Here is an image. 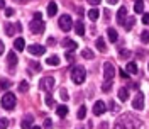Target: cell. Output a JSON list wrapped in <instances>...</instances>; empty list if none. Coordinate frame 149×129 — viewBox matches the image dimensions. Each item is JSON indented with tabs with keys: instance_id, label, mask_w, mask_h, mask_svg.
<instances>
[{
	"instance_id": "obj_48",
	"label": "cell",
	"mask_w": 149,
	"mask_h": 129,
	"mask_svg": "<svg viewBox=\"0 0 149 129\" xmlns=\"http://www.w3.org/2000/svg\"><path fill=\"white\" fill-rule=\"evenodd\" d=\"M120 76H122V78H127V72H124V70H120Z\"/></svg>"
},
{
	"instance_id": "obj_3",
	"label": "cell",
	"mask_w": 149,
	"mask_h": 129,
	"mask_svg": "<svg viewBox=\"0 0 149 129\" xmlns=\"http://www.w3.org/2000/svg\"><path fill=\"white\" fill-rule=\"evenodd\" d=\"M2 107L5 109V111H10V109H14L15 107V95L14 93H3L2 95Z\"/></svg>"
},
{
	"instance_id": "obj_14",
	"label": "cell",
	"mask_w": 149,
	"mask_h": 129,
	"mask_svg": "<svg viewBox=\"0 0 149 129\" xmlns=\"http://www.w3.org/2000/svg\"><path fill=\"white\" fill-rule=\"evenodd\" d=\"M32 122H34V117L32 116H26V119L22 121V129H32Z\"/></svg>"
},
{
	"instance_id": "obj_17",
	"label": "cell",
	"mask_w": 149,
	"mask_h": 129,
	"mask_svg": "<svg viewBox=\"0 0 149 129\" xmlns=\"http://www.w3.org/2000/svg\"><path fill=\"white\" fill-rule=\"evenodd\" d=\"M74 31H76L78 36H83L85 34V26H83L81 20H76V22H74Z\"/></svg>"
},
{
	"instance_id": "obj_35",
	"label": "cell",
	"mask_w": 149,
	"mask_h": 129,
	"mask_svg": "<svg viewBox=\"0 0 149 129\" xmlns=\"http://www.w3.org/2000/svg\"><path fill=\"white\" fill-rule=\"evenodd\" d=\"M9 87H10V82H9V80H5V78H2V88H3V90H7Z\"/></svg>"
},
{
	"instance_id": "obj_27",
	"label": "cell",
	"mask_w": 149,
	"mask_h": 129,
	"mask_svg": "<svg viewBox=\"0 0 149 129\" xmlns=\"http://www.w3.org/2000/svg\"><path fill=\"white\" fill-rule=\"evenodd\" d=\"M29 90V83L26 82V80H22V82L19 83V92H22V93H26Z\"/></svg>"
},
{
	"instance_id": "obj_43",
	"label": "cell",
	"mask_w": 149,
	"mask_h": 129,
	"mask_svg": "<svg viewBox=\"0 0 149 129\" xmlns=\"http://www.w3.org/2000/svg\"><path fill=\"white\" fill-rule=\"evenodd\" d=\"M34 20H42V15H41V12H36V14H34Z\"/></svg>"
},
{
	"instance_id": "obj_38",
	"label": "cell",
	"mask_w": 149,
	"mask_h": 129,
	"mask_svg": "<svg viewBox=\"0 0 149 129\" xmlns=\"http://www.w3.org/2000/svg\"><path fill=\"white\" fill-rule=\"evenodd\" d=\"M142 24L149 26V14H142Z\"/></svg>"
},
{
	"instance_id": "obj_45",
	"label": "cell",
	"mask_w": 149,
	"mask_h": 129,
	"mask_svg": "<svg viewBox=\"0 0 149 129\" xmlns=\"http://www.w3.org/2000/svg\"><path fill=\"white\" fill-rule=\"evenodd\" d=\"M107 124H109V122H102V124L98 126V129H109V126H107Z\"/></svg>"
},
{
	"instance_id": "obj_21",
	"label": "cell",
	"mask_w": 149,
	"mask_h": 129,
	"mask_svg": "<svg viewBox=\"0 0 149 129\" xmlns=\"http://www.w3.org/2000/svg\"><path fill=\"white\" fill-rule=\"evenodd\" d=\"M109 39H110V43H115L119 39V34H117L115 29H109Z\"/></svg>"
},
{
	"instance_id": "obj_49",
	"label": "cell",
	"mask_w": 149,
	"mask_h": 129,
	"mask_svg": "<svg viewBox=\"0 0 149 129\" xmlns=\"http://www.w3.org/2000/svg\"><path fill=\"white\" fill-rule=\"evenodd\" d=\"M32 129H41V128H37V126H34V128H32Z\"/></svg>"
},
{
	"instance_id": "obj_10",
	"label": "cell",
	"mask_w": 149,
	"mask_h": 129,
	"mask_svg": "<svg viewBox=\"0 0 149 129\" xmlns=\"http://www.w3.org/2000/svg\"><path fill=\"white\" fill-rule=\"evenodd\" d=\"M132 107H134V109H137V111H142V109H144V97H142V95H136V97H134V99H132Z\"/></svg>"
},
{
	"instance_id": "obj_24",
	"label": "cell",
	"mask_w": 149,
	"mask_h": 129,
	"mask_svg": "<svg viewBox=\"0 0 149 129\" xmlns=\"http://www.w3.org/2000/svg\"><path fill=\"white\" fill-rule=\"evenodd\" d=\"M46 63L51 64V66H56V64H59V58L58 56H49V58H46Z\"/></svg>"
},
{
	"instance_id": "obj_2",
	"label": "cell",
	"mask_w": 149,
	"mask_h": 129,
	"mask_svg": "<svg viewBox=\"0 0 149 129\" xmlns=\"http://www.w3.org/2000/svg\"><path fill=\"white\" fill-rule=\"evenodd\" d=\"M85 78H86V70H85L83 66H74L73 70H71V80H73L76 85H81L85 82Z\"/></svg>"
},
{
	"instance_id": "obj_23",
	"label": "cell",
	"mask_w": 149,
	"mask_h": 129,
	"mask_svg": "<svg viewBox=\"0 0 149 129\" xmlns=\"http://www.w3.org/2000/svg\"><path fill=\"white\" fill-rule=\"evenodd\" d=\"M119 99H120L122 102H125L127 99H129V92H127V88H120V90H119Z\"/></svg>"
},
{
	"instance_id": "obj_40",
	"label": "cell",
	"mask_w": 149,
	"mask_h": 129,
	"mask_svg": "<svg viewBox=\"0 0 149 129\" xmlns=\"http://www.w3.org/2000/svg\"><path fill=\"white\" fill-rule=\"evenodd\" d=\"M66 60H68L70 63H71V61L74 60V56H73V53H71V51H68V53H66Z\"/></svg>"
},
{
	"instance_id": "obj_8",
	"label": "cell",
	"mask_w": 149,
	"mask_h": 129,
	"mask_svg": "<svg viewBox=\"0 0 149 129\" xmlns=\"http://www.w3.org/2000/svg\"><path fill=\"white\" fill-rule=\"evenodd\" d=\"M27 51L31 53V55H34V56H42L44 51H46V48L41 46V44H31V46L27 48Z\"/></svg>"
},
{
	"instance_id": "obj_26",
	"label": "cell",
	"mask_w": 149,
	"mask_h": 129,
	"mask_svg": "<svg viewBox=\"0 0 149 129\" xmlns=\"http://www.w3.org/2000/svg\"><path fill=\"white\" fill-rule=\"evenodd\" d=\"M98 15H100V12H98L97 9L88 10V17H90V20H97V19H98Z\"/></svg>"
},
{
	"instance_id": "obj_41",
	"label": "cell",
	"mask_w": 149,
	"mask_h": 129,
	"mask_svg": "<svg viewBox=\"0 0 149 129\" xmlns=\"http://www.w3.org/2000/svg\"><path fill=\"white\" fill-rule=\"evenodd\" d=\"M109 107H110V111H113V112H115V111H119V107L115 105V102H113V100H112L110 104H109Z\"/></svg>"
},
{
	"instance_id": "obj_47",
	"label": "cell",
	"mask_w": 149,
	"mask_h": 129,
	"mask_svg": "<svg viewBox=\"0 0 149 129\" xmlns=\"http://www.w3.org/2000/svg\"><path fill=\"white\" fill-rule=\"evenodd\" d=\"M90 4L95 7V5H98V4H100V0H90Z\"/></svg>"
},
{
	"instance_id": "obj_18",
	"label": "cell",
	"mask_w": 149,
	"mask_h": 129,
	"mask_svg": "<svg viewBox=\"0 0 149 129\" xmlns=\"http://www.w3.org/2000/svg\"><path fill=\"white\" fill-rule=\"evenodd\" d=\"M14 48H15L17 51H22V49L26 48V41H24L22 37H17V39L14 41Z\"/></svg>"
},
{
	"instance_id": "obj_44",
	"label": "cell",
	"mask_w": 149,
	"mask_h": 129,
	"mask_svg": "<svg viewBox=\"0 0 149 129\" xmlns=\"http://www.w3.org/2000/svg\"><path fill=\"white\" fill-rule=\"evenodd\" d=\"M31 66H32V68H34V72H39V68H41V66H39V63H31Z\"/></svg>"
},
{
	"instance_id": "obj_42",
	"label": "cell",
	"mask_w": 149,
	"mask_h": 129,
	"mask_svg": "<svg viewBox=\"0 0 149 129\" xmlns=\"http://www.w3.org/2000/svg\"><path fill=\"white\" fill-rule=\"evenodd\" d=\"M5 15H7V17L14 15V9H5Z\"/></svg>"
},
{
	"instance_id": "obj_16",
	"label": "cell",
	"mask_w": 149,
	"mask_h": 129,
	"mask_svg": "<svg viewBox=\"0 0 149 129\" xmlns=\"http://www.w3.org/2000/svg\"><path fill=\"white\" fill-rule=\"evenodd\" d=\"M7 61H9L10 68H14V66L17 64V56H15V53H14V51H10V53H7Z\"/></svg>"
},
{
	"instance_id": "obj_19",
	"label": "cell",
	"mask_w": 149,
	"mask_h": 129,
	"mask_svg": "<svg viewBox=\"0 0 149 129\" xmlns=\"http://www.w3.org/2000/svg\"><path fill=\"white\" fill-rule=\"evenodd\" d=\"M56 114H58L59 117H66V114H68V107H66V105H59V107L56 109Z\"/></svg>"
},
{
	"instance_id": "obj_15",
	"label": "cell",
	"mask_w": 149,
	"mask_h": 129,
	"mask_svg": "<svg viewBox=\"0 0 149 129\" xmlns=\"http://www.w3.org/2000/svg\"><path fill=\"white\" fill-rule=\"evenodd\" d=\"M56 12H58V5H56V2H49V5H47V17L56 15Z\"/></svg>"
},
{
	"instance_id": "obj_22",
	"label": "cell",
	"mask_w": 149,
	"mask_h": 129,
	"mask_svg": "<svg viewBox=\"0 0 149 129\" xmlns=\"http://www.w3.org/2000/svg\"><path fill=\"white\" fill-rule=\"evenodd\" d=\"M125 70H129V73L136 75V73H137V64L134 63V61H129V63H127V68H125Z\"/></svg>"
},
{
	"instance_id": "obj_32",
	"label": "cell",
	"mask_w": 149,
	"mask_h": 129,
	"mask_svg": "<svg viewBox=\"0 0 149 129\" xmlns=\"http://www.w3.org/2000/svg\"><path fill=\"white\" fill-rule=\"evenodd\" d=\"M59 97H61L63 100H68V99H70V97H68V90H66V88H61V90H59Z\"/></svg>"
},
{
	"instance_id": "obj_34",
	"label": "cell",
	"mask_w": 149,
	"mask_h": 129,
	"mask_svg": "<svg viewBox=\"0 0 149 129\" xmlns=\"http://www.w3.org/2000/svg\"><path fill=\"white\" fill-rule=\"evenodd\" d=\"M110 88H112V82H105L103 83V87H102L103 92H110Z\"/></svg>"
},
{
	"instance_id": "obj_13",
	"label": "cell",
	"mask_w": 149,
	"mask_h": 129,
	"mask_svg": "<svg viewBox=\"0 0 149 129\" xmlns=\"http://www.w3.org/2000/svg\"><path fill=\"white\" fill-rule=\"evenodd\" d=\"M61 44H63V48H66V49H71V51H74V49L78 48V44L74 43L73 39H70V37H66V39L63 41V43H61Z\"/></svg>"
},
{
	"instance_id": "obj_7",
	"label": "cell",
	"mask_w": 149,
	"mask_h": 129,
	"mask_svg": "<svg viewBox=\"0 0 149 129\" xmlns=\"http://www.w3.org/2000/svg\"><path fill=\"white\" fill-rule=\"evenodd\" d=\"M29 27H31V31H32V34H42V31H44L46 26H44L42 20H32Z\"/></svg>"
},
{
	"instance_id": "obj_25",
	"label": "cell",
	"mask_w": 149,
	"mask_h": 129,
	"mask_svg": "<svg viewBox=\"0 0 149 129\" xmlns=\"http://www.w3.org/2000/svg\"><path fill=\"white\" fill-rule=\"evenodd\" d=\"M134 12H136V14H142V12H144V4H142V2H136V4H134Z\"/></svg>"
},
{
	"instance_id": "obj_33",
	"label": "cell",
	"mask_w": 149,
	"mask_h": 129,
	"mask_svg": "<svg viewBox=\"0 0 149 129\" xmlns=\"http://www.w3.org/2000/svg\"><path fill=\"white\" fill-rule=\"evenodd\" d=\"M141 39H142V43H149V31H144L141 34Z\"/></svg>"
},
{
	"instance_id": "obj_6",
	"label": "cell",
	"mask_w": 149,
	"mask_h": 129,
	"mask_svg": "<svg viewBox=\"0 0 149 129\" xmlns=\"http://www.w3.org/2000/svg\"><path fill=\"white\" fill-rule=\"evenodd\" d=\"M41 88H42V90H47V93H49L54 88V78H53V76H44V78L41 80Z\"/></svg>"
},
{
	"instance_id": "obj_36",
	"label": "cell",
	"mask_w": 149,
	"mask_h": 129,
	"mask_svg": "<svg viewBox=\"0 0 149 129\" xmlns=\"http://www.w3.org/2000/svg\"><path fill=\"white\" fill-rule=\"evenodd\" d=\"M7 126H9V121H7L5 117H3V119L0 121V129H5Z\"/></svg>"
},
{
	"instance_id": "obj_12",
	"label": "cell",
	"mask_w": 149,
	"mask_h": 129,
	"mask_svg": "<svg viewBox=\"0 0 149 129\" xmlns=\"http://www.w3.org/2000/svg\"><path fill=\"white\" fill-rule=\"evenodd\" d=\"M125 15H127V9L125 7H120L119 12H117V22L120 26H125Z\"/></svg>"
},
{
	"instance_id": "obj_37",
	"label": "cell",
	"mask_w": 149,
	"mask_h": 129,
	"mask_svg": "<svg viewBox=\"0 0 149 129\" xmlns=\"http://www.w3.org/2000/svg\"><path fill=\"white\" fill-rule=\"evenodd\" d=\"M132 26H134V17H130L129 20H127V22H125V27H127V31H129V29L132 27Z\"/></svg>"
},
{
	"instance_id": "obj_30",
	"label": "cell",
	"mask_w": 149,
	"mask_h": 129,
	"mask_svg": "<svg viewBox=\"0 0 149 129\" xmlns=\"http://www.w3.org/2000/svg\"><path fill=\"white\" fill-rule=\"evenodd\" d=\"M130 56V51H127V49H120V53H119V58L120 60H127Z\"/></svg>"
},
{
	"instance_id": "obj_29",
	"label": "cell",
	"mask_w": 149,
	"mask_h": 129,
	"mask_svg": "<svg viewBox=\"0 0 149 129\" xmlns=\"http://www.w3.org/2000/svg\"><path fill=\"white\" fill-rule=\"evenodd\" d=\"M81 56H83V58H86V60H92V58H93V51L86 48V49H83V51H81Z\"/></svg>"
},
{
	"instance_id": "obj_4",
	"label": "cell",
	"mask_w": 149,
	"mask_h": 129,
	"mask_svg": "<svg viewBox=\"0 0 149 129\" xmlns=\"http://www.w3.org/2000/svg\"><path fill=\"white\" fill-rule=\"evenodd\" d=\"M59 27H61V31H65V32H68V31H71L73 29V19H71V15H68V14H65V15H61V19H59Z\"/></svg>"
},
{
	"instance_id": "obj_46",
	"label": "cell",
	"mask_w": 149,
	"mask_h": 129,
	"mask_svg": "<svg viewBox=\"0 0 149 129\" xmlns=\"http://www.w3.org/2000/svg\"><path fill=\"white\" fill-rule=\"evenodd\" d=\"M47 43H49V46H54L56 43H54V37H49V41H47Z\"/></svg>"
},
{
	"instance_id": "obj_28",
	"label": "cell",
	"mask_w": 149,
	"mask_h": 129,
	"mask_svg": "<svg viewBox=\"0 0 149 129\" xmlns=\"http://www.w3.org/2000/svg\"><path fill=\"white\" fill-rule=\"evenodd\" d=\"M76 116H78V119H80V121L85 119V116H86V107H85V105H81V107L78 109V114H76Z\"/></svg>"
},
{
	"instance_id": "obj_31",
	"label": "cell",
	"mask_w": 149,
	"mask_h": 129,
	"mask_svg": "<svg viewBox=\"0 0 149 129\" xmlns=\"http://www.w3.org/2000/svg\"><path fill=\"white\" fill-rule=\"evenodd\" d=\"M44 102H46V105H47V107L54 105V99L51 97V93H47V95H46V99H44Z\"/></svg>"
},
{
	"instance_id": "obj_5",
	"label": "cell",
	"mask_w": 149,
	"mask_h": 129,
	"mask_svg": "<svg viewBox=\"0 0 149 129\" xmlns=\"http://www.w3.org/2000/svg\"><path fill=\"white\" fill-rule=\"evenodd\" d=\"M113 76H115V68L110 61H107L103 64V78H105V82H110Z\"/></svg>"
},
{
	"instance_id": "obj_1",
	"label": "cell",
	"mask_w": 149,
	"mask_h": 129,
	"mask_svg": "<svg viewBox=\"0 0 149 129\" xmlns=\"http://www.w3.org/2000/svg\"><path fill=\"white\" fill-rule=\"evenodd\" d=\"M139 128H141L139 119H136L132 116H127V114L122 116L115 124V129H139Z\"/></svg>"
},
{
	"instance_id": "obj_9",
	"label": "cell",
	"mask_w": 149,
	"mask_h": 129,
	"mask_svg": "<svg viewBox=\"0 0 149 129\" xmlns=\"http://www.w3.org/2000/svg\"><path fill=\"white\" fill-rule=\"evenodd\" d=\"M3 29H5V34L7 36H14L15 31H20L22 29V26H20V22H17V24H5Z\"/></svg>"
},
{
	"instance_id": "obj_11",
	"label": "cell",
	"mask_w": 149,
	"mask_h": 129,
	"mask_svg": "<svg viewBox=\"0 0 149 129\" xmlns=\"http://www.w3.org/2000/svg\"><path fill=\"white\" fill-rule=\"evenodd\" d=\"M103 112H105V104L102 100H97L95 105H93V114L95 116H102Z\"/></svg>"
},
{
	"instance_id": "obj_20",
	"label": "cell",
	"mask_w": 149,
	"mask_h": 129,
	"mask_svg": "<svg viewBox=\"0 0 149 129\" xmlns=\"http://www.w3.org/2000/svg\"><path fill=\"white\" fill-rule=\"evenodd\" d=\"M95 44H97V49H98V51H105V49H107V44H105V41H103L102 37H98Z\"/></svg>"
},
{
	"instance_id": "obj_39",
	"label": "cell",
	"mask_w": 149,
	"mask_h": 129,
	"mask_svg": "<svg viewBox=\"0 0 149 129\" xmlns=\"http://www.w3.org/2000/svg\"><path fill=\"white\" fill-rule=\"evenodd\" d=\"M53 128V122H51V119H46L44 121V129H51Z\"/></svg>"
}]
</instances>
